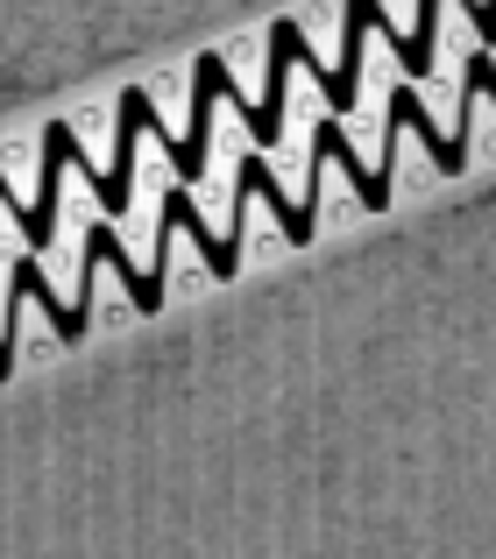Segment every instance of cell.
Here are the masks:
<instances>
[{
    "label": "cell",
    "instance_id": "6da1fadb",
    "mask_svg": "<svg viewBox=\"0 0 496 559\" xmlns=\"http://www.w3.org/2000/svg\"><path fill=\"white\" fill-rule=\"evenodd\" d=\"M298 50H305L298 22H276L270 28V79H262V99H256V107H241L248 142H256V150H270V142L284 135V79H291V64H298Z\"/></svg>",
    "mask_w": 496,
    "mask_h": 559
},
{
    "label": "cell",
    "instance_id": "7a4b0ae2",
    "mask_svg": "<svg viewBox=\"0 0 496 559\" xmlns=\"http://www.w3.org/2000/svg\"><path fill=\"white\" fill-rule=\"evenodd\" d=\"M248 199H262L276 213V227H284V241H312V227H319V205H298V199H284V191H276V178H270V156H248L241 150V178H235Z\"/></svg>",
    "mask_w": 496,
    "mask_h": 559
},
{
    "label": "cell",
    "instance_id": "3957f363",
    "mask_svg": "<svg viewBox=\"0 0 496 559\" xmlns=\"http://www.w3.org/2000/svg\"><path fill=\"white\" fill-rule=\"evenodd\" d=\"M121 107H128V114H135V128H142V135H156V142H164V156H170V170H178V178H192V185H199V170H206V150H199V142H185V135H170V128H164V121H156V107H150V93H135V85H128V93H121Z\"/></svg>",
    "mask_w": 496,
    "mask_h": 559
},
{
    "label": "cell",
    "instance_id": "277c9868",
    "mask_svg": "<svg viewBox=\"0 0 496 559\" xmlns=\"http://www.w3.org/2000/svg\"><path fill=\"white\" fill-rule=\"evenodd\" d=\"M312 150L327 156V164H347V178H355V199L369 205V213H383V205H390V178H376V170H362V156H355V150L341 142V128H333V121H319V128H312Z\"/></svg>",
    "mask_w": 496,
    "mask_h": 559
},
{
    "label": "cell",
    "instance_id": "5b68a950",
    "mask_svg": "<svg viewBox=\"0 0 496 559\" xmlns=\"http://www.w3.org/2000/svg\"><path fill=\"white\" fill-rule=\"evenodd\" d=\"M347 50H341V64H333V85H327V107L341 114V107H355V85H362V36H369V22H362V0H347Z\"/></svg>",
    "mask_w": 496,
    "mask_h": 559
},
{
    "label": "cell",
    "instance_id": "8992f818",
    "mask_svg": "<svg viewBox=\"0 0 496 559\" xmlns=\"http://www.w3.org/2000/svg\"><path fill=\"white\" fill-rule=\"evenodd\" d=\"M362 14H369V36H383L390 50H398V64L412 71V79H426V71H433V50H440V43H433V36H398V28H390V14H383V0H362Z\"/></svg>",
    "mask_w": 496,
    "mask_h": 559
},
{
    "label": "cell",
    "instance_id": "52a82bcc",
    "mask_svg": "<svg viewBox=\"0 0 496 559\" xmlns=\"http://www.w3.org/2000/svg\"><path fill=\"white\" fill-rule=\"evenodd\" d=\"M461 85H469V93H483L489 107H496V50L483 43V50H469V71H461Z\"/></svg>",
    "mask_w": 496,
    "mask_h": 559
},
{
    "label": "cell",
    "instance_id": "ba28073f",
    "mask_svg": "<svg viewBox=\"0 0 496 559\" xmlns=\"http://www.w3.org/2000/svg\"><path fill=\"white\" fill-rule=\"evenodd\" d=\"M469 22H475V36H483V43H489V50H496V0H483V8H475V14H469Z\"/></svg>",
    "mask_w": 496,
    "mask_h": 559
},
{
    "label": "cell",
    "instance_id": "9c48e42d",
    "mask_svg": "<svg viewBox=\"0 0 496 559\" xmlns=\"http://www.w3.org/2000/svg\"><path fill=\"white\" fill-rule=\"evenodd\" d=\"M8 369H14V361H0V382H8Z\"/></svg>",
    "mask_w": 496,
    "mask_h": 559
}]
</instances>
